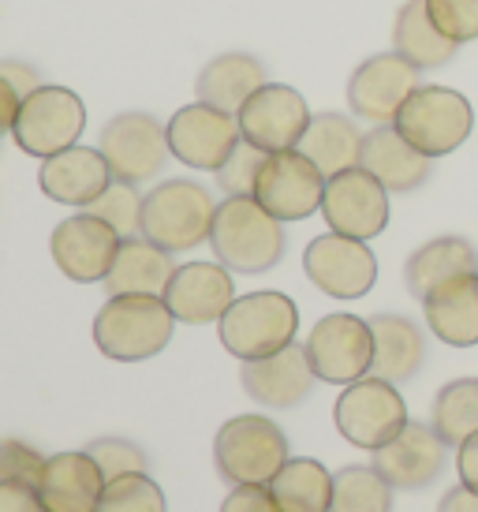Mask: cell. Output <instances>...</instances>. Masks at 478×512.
<instances>
[{"label": "cell", "mask_w": 478, "mask_h": 512, "mask_svg": "<svg viewBox=\"0 0 478 512\" xmlns=\"http://www.w3.org/2000/svg\"><path fill=\"white\" fill-rule=\"evenodd\" d=\"M172 326L176 318L161 296H109L94 318V344L116 363H139L172 341Z\"/></svg>", "instance_id": "2"}, {"label": "cell", "mask_w": 478, "mask_h": 512, "mask_svg": "<svg viewBox=\"0 0 478 512\" xmlns=\"http://www.w3.org/2000/svg\"><path fill=\"white\" fill-rule=\"evenodd\" d=\"M0 512H45L38 486L30 483H0Z\"/></svg>", "instance_id": "41"}, {"label": "cell", "mask_w": 478, "mask_h": 512, "mask_svg": "<svg viewBox=\"0 0 478 512\" xmlns=\"http://www.w3.org/2000/svg\"><path fill=\"white\" fill-rule=\"evenodd\" d=\"M426 326L449 348H475L478 344V273H460L437 285L422 299Z\"/></svg>", "instance_id": "24"}, {"label": "cell", "mask_w": 478, "mask_h": 512, "mask_svg": "<svg viewBox=\"0 0 478 512\" xmlns=\"http://www.w3.org/2000/svg\"><path fill=\"white\" fill-rule=\"evenodd\" d=\"M98 512H165V494L161 486L142 475V471H131V475H116L105 483L98 501Z\"/></svg>", "instance_id": "34"}, {"label": "cell", "mask_w": 478, "mask_h": 512, "mask_svg": "<svg viewBox=\"0 0 478 512\" xmlns=\"http://www.w3.org/2000/svg\"><path fill=\"white\" fill-rule=\"evenodd\" d=\"M460 273H478V251L464 236H437L422 243L404 266V285L415 299H426L437 285Z\"/></svg>", "instance_id": "27"}, {"label": "cell", "mask_w": 478, "mask_h": 512, "mask_svg": "<svg viewBox=\"0 0 478 512\" xmlns=\"http://www.w3.org/2000/svg\"><path fill=\"white\" fill-rule=\"evenodd\" d=\"M303 348L318 382L329 385H352L374 367V329L355 314H325Z\"/></svg>", "instance_id": "9"}, {"label": "cell", "mask_w": 478, "mask_h": 512, "mask_svg": "<svg viewBox=\"0 0 478 512\" xmlns=\"http://www.w3.org/2000/svg\"><path fill=\"white\" fill-rule=\"evenodd\" d=\"M284 221L269 214L254 195H228L217 202L210 247L232 273H266L284 255Z\"/></svg>", "instance_id": "1"}, {"label": "cell", "mask_w": 478, "mask_h": 512, "mask_svg": "<svg viewBox=\"0 0 478 512\" xmlns=\"http://www.w3.org/2000/svg\"><path fill=\"white\" fill-rule=\"evenodd\" d=\"M101 154L109 161L116 180L142 184L154 172H161L169 150V131L157 124L150 113H120L101 131Z\"/></svg>", "instance_id": "15"}, {"label": "cell", "mask_w": 478, "mask_h": 512, "mask_svg": "<svg viewBox=\"0 0 478 512\" xmlns=\"http://www.w3.org/2000/svg\"><path fill=\"white\" fill-rule=\"evenodd\" d=\"M266 86V68L258 64L254 57L247 53H225V57L210 60L202 75H198V101H206V105H217V109H225V113H239L247 98H251L254 90H262Z\"/></svg>", "instance_id": "28"}, {"label": "cell", "mask_w": 478, "mask_h": 512, "mask_svg": "<svg viewBox=\"0 0 478 512\" xmlns=\"http://www.w3.org/2000/svg\"><path fill=\"white\" fill-rule=\"evenodd\" d=\"M221 344L243 363L266 359L296 344L299 311L284 292H251L239 296L225 314H221Z\"/></svg>", "instance_id": "3"}, {"label": "cell", "mask_w": 478, "mask_h": 512, "mask_svg": "<svg viewBox=\"0 0 478 512\" xmlns=\"http://www.w3.org/2000/svg\"><path fill=\"white\" fill-rule=\"evenodd\" d=\"M86 453L98 460L105 483H109V479H116V475H131V471L146 468V456H142V449H135V445H131V441H124V438H101V441H94Z\"/></svg>", "instance_id": "39"}, {"label": "cell", "mask_w": 478, "mask_h": 512, "mask_svg": "<svg viewBox=\"0 0 478 512\" xmlns=\"http://www.w3.org/2000/svg\"><path fill=\"white\" fill-rule=\"evenodd\" d=\"M303 270L325 296L333 299H359L378 281V258L366 247V240H352L340 232H325L307 243Z\"/></svg>", "instance_id": "12"}, {"label": "cell", "mask_w": 478, "mask_h": 512, "mask_svg": "<svg viewBox=\"0 0 478 512\" xmlns=\"http://www.w3.org/2000/svg\"><path fill=\"white\" fill-rule=\"evenodd\" d=\"M441 34H449L456 45L478 38V0H426Z\"/></svg>", "instance_id": "37"}, {"label": "cell", "mask_w": 478, "mask_h": 512, "mask_svg": "<svg viewBox=\"0 0 478 512\" xmlns=\"http://www.w3.org/2000/svg\"><path fill=\"white\" fill-rule=\"evenodd\" d=\"M45 456L19 438H0V483H38Z\"/></svg>", "instance_id": "38"}, {"label": "cell", "mask_w": 478, "mask_h": 512, "mask_svg": "<svg viewBox=\"0 0 478 512\" xmlns=\"http://www.w3.org/2000/svg\"><path fill=\"white\" fill-rule=\"evenodd\" d=\"M456 475L464 486L478 490V434H471L464 445H456Z\"/></svg>", "instance_id": "43"}, {"label": "cell", "mask_w": 478, "mask_h": 512, "mask_svg": "<svg viewBox=\"0 0 478 512\" xmlns=\"http://www.w3.org/2000/svg\"><path fill=\"white\" fill-rule=\"evenodd\" d=\"M90 214H98L101 221L120 232V236H135L142 232V199L135 195V184H124V180H113V184L101 191L98 199L86 206Z\"/></svg>", "instance_id": "35"}, {"label": "cell", "mask_w": 478, "mask_h": 512, "mask_svg": "<svg viewBox=\"0 0 478 512\" xmlns=\"http://www.w3.org/2000/svg\"><path fill=\"white\" fill-rule=\"evenodd\" d=\"M396 131L426 157H445L467 143L475 128L471 101L449 86H419L396 113Z\"/></svg>", "instance_id": "6"}, {"label": "cell", "mask_w": 478, "mask_h": 512, "mask_svg": "<svg viewBox=\"0 0 478 512\" xmlns=\"http://www.w3.org/2000/svg\"><path fill=\"white\" fill-rule=\"evenodd\" d=\"M165 131H169L172 157H180L183 165H191V169H206V172L221 169L228 161V154L243 139L236 113H225V109L206 105V101H195V105L180 109L165 124Z\"/></svg>", "instance_id": "14"}, {"label": "cell", "mask_w": 478, "mask_h": 512, "mask_svg": "<svg viewBox=\"0 0 478 512\" xmlns=\"http://www.w3.org/2000/svg\"><path fill=\"white\" fill-rule=\"evenodd\" d=\"M430 423L445 445H464L471 434H478V378H456L441 385L430 408Z\"/></svg>", "instance_id": "33"}, {"label": "cell", "mask_w": 478, "mask_h": 512, "mask_svg": "<svg viewBox=\"0 0 478 512\" xmlns=\"http://www.w3.org/2000/svg\"><path fill=\"white\" fill-rule=\"evenodd\" d=\"M370 329H374V367H370V374L393 385L411 382L422 367V356H426V341H422L419 326L400 318V314H374Z\"/></svg>", "instance_id": "26"}, {"label": "cell", "mask_w": 478, "mask_h": 512, "mask_svg": "<svg viewBox=\"0 0 478 512\" xmlns=\"http://www.w3.org/2000/svg\"><path fill=\"white\" fill-rule=\"evenodd\" d=\"M419 90V68L400 53H378L355 68L348 83V105L355 116L374 124H393L400 105Z\"/></svg>", "instance_id": "17"}, {"label": "cell", "mask_w": 478, "mask_h": 512, "mask_svg": "<svg viewBox=\"0 0 478 512\" xmlns=\"http://www.w3.org/2000/svg\"><path fill=\"white\" fill-rule=\"evenodd\" d=\"M120 232H116L109 221H101L98 214H75L68 221H60L53 228V262L60 266L64 277L79 281V285H94V281H105L109 270H113V258L120 251Z\"/></svg>", "instance_id": "16"}, {"label": "cell", "mask_w": 478, "mask_h": 512, "mask_svg": "<svg viewBox=\"0 0 478 512\" xmlns=\"http://www.w3.org/2000/svg\"><path fill=\"white\" fill-rule=\"evenodd\" d=\"M213 214H217V206L202 184L165 180L142 199V236L165 247L169 255L191 251L202 240H210Z\"/></svg>", "instance_id": "4"}, {"label": "cell", "mask_w": 478, "mask_h": 512, "mask_svg": "<svg viewBox=\"0 0 478 512\" xmlns=\"http://www.w3.org/2000/svg\"><path fill=\"white\" fill-rule=\"evenodd\" d=\"M116 176L109 169V161L101 150H90V146H68L60 154L45 157L42 172H38V184L53 202L60 206H90L98 199L105 187L113 184Z\"/></svg>", "instance_id": "21"}, {"label": "cell", "mask_w": 478, "mask_h": 512, "mask_svg": "<svg viewBox=\"0 0 478 512\" xmlns=\"http://www.w3.org/2000/svg\"><path fill=\"white\" fill-rule=\"evenodd\" d=\"M325 180L329 176L299 150L266 154L258 184H254V199L262 202L277 221H303L314 210H322Z\"/></svg>", "instance_id": "11"}, {"label": "cell", "mask_w": 478, "mask_h": 512, "mask_svg": "<svg viewBox=\"0 0 478 512\" xmlns=\"http://www.w3.org/2000/svg\"><path fill=\"white\" fill-rule=\"evenodd\" d=\"M299 154L310 157L325 176H337V172L359 165V150H363V135L355 128L348 116L340 113H318L310 116L307 131L296 146Z\"/></svg>", "instance_id": "30"}, {"label": "cell", "mask_w": 478, "mask_h": 512, "mask_svg": "<svg viewBox=\"0 0 478 512\" xmlns=\"http://www.w3.org/2000/svg\"><path fill=\"white\" fill-rule=\"evenodd\" d=\"M27 94H19L15 83L8 79V72H0V135L15 128V116H19V105H23Z\"/></svg>", "instance_id": "42"}, {"label": "cell", "mask_w": 478, "mask_h": 512, "mask_svg": "<svg viewBox=\"0 0 478 512\" xmlns=\"http://www.w3.org/2000/svg\"><path fill=\"white\" fill-rule=\"evenodd\" d=\"M221 512H281L269 486H232Z\"/></svg>", "instance_id": "40"}, {"label": "cell", "mask_w": 478, "mask_h": 512, "mask_svg": "<svg viewBox=\"0 0 478 512\" xmlns=\"http://www.w3.org/2000/svg\"><path fill=\"white\" fill-rule=\"evenodd\" d=\"M239 382L247 389V397L266 404V408H296L299 400L310 397V389L318 382V374L310 367L307 348L288 344L281 352L266 359H251L243 363Z\"/></svg>", "instance_id": "20"}, {"label": "cell", "mask_w": 478, "mask_h": 512, "mask_svg": "<svg viewBox=\"0 0 478 512\" xmlns=\"http://www.w3.org/2000/svg\"><path fill=\"white\" fill-rule=\"evenodd\" d=\"M445 456H449V445L434 430V423H411L408 419V427L374 453V468L393 483V490L415 494V490H426L441 479Z\"/></svg>", "instance_id": "18"}, {"label": "cell", "mask_w": 478, "mask_h": 512, "mask_svg": "<svg viewBox=\"0 0 478 512\" xmlns=\"http://www.w3.org/2000/svg\"><path fill=\"white\" fill-rule=\"evenodd\" d=\"M359 165H363L385 191H415L426 184L434 157H426L419 146H411L396 124H378L374 131L363 135V150H359Z\"/></svg>", "instance_id": "23"}, {"label": "cell", "mask_w": 478, "mask_h": 512, "mask_svg": "<svg viewBox=\"0 0 478 512\" xmlns=\"http://www.w3.org/2000/svg\"><path fill=\"white\" fill-rule=\"evenodd\" d=\"M213 460L232 486H269L288 460V438L266 415H236L217 430Z\"/></svg>", "instance_id": "5"}, {"label": "cell", "mask_w": 478, "mask_h": 512, "mask_svg": "<svg viewBox=\"0 0 478 512\" xmlns=\"http://www.w3.org/2000/svg\"><path fill=\"white\" fill-rule=\"evenodd\" d=\"M172 273L176 266L165 247L150 243L146 236H127L120 240L105 288H109V296H165Z\"/></svg>", "instance_id": "25"}, {"label": "cell", "mask_w": 478, "mask_h": 512, "mask_svg": "<svg viewBox=\"0 0 478 512\" xmlns=\"http://www.w3.org/2000/svg\"><path fill=\"white\" fill-rule=\"evenodd\" d=\"M239 135L254 143L266 154H281V150H296L303 131L310 124V109L303 94L284 83H266L254 90L247 105L236 113Z\"/></svg>", "instance_id": "13"}, {"label": "cell", "mask_w": 478, "mask_h": 512, "mask_svg": "<svg viewBox=\"0 0 478 512\" xmlns=\"http://www.w3.org/2000/svg\"><path fill=\"white\" fill-rule=\"evenodd\" d=\"M161 299L169 303L176 322L206 326V322H221V314L236 303V285L221 262H187L172 273Z\"/></svg>", "instance_id": "19"}, {"label": "cell", "mask_w": 478, "mask_h": 512, "mask_svg": "<svg viewBox=\"0 0 478 512\" xmlns=\"http://www.w3.org/2000/svg\"><path fill=\"white\" fill-rule=\"evenodd\" d=\"M333 423L355 449L378 453L381 445H389L400 430L408 427V404H404L393 382L366 374L359 382L344 385L337 408H333Z\"/></svg>", "instance_id": "7"}, {"label": "cell", "mask_w": 478, "mask_h": 512, "mask_svg": "<svg viewBox=\"0 0 478 512\" xmlns=\"http://www.w3.org/2000/svg\"><path fill=\"white\" fill-rule=\"evenodd\" d=\"M34 486L45 512H98L105 475L90 453H57L45 460Z\"/></svg>", "instance_id": "22"}, {"label": "cell", "mask_w": 478, "mask_h": 512, "mask_svg": "<svg viewBox=\"0 0 478 512\" xmlns=\"http://www.w3.org/2000/svg\"><path fill=\"white\" fill-rule=\"evenodd\" d=\"M86 128L83 98L68 86H34L15 116V143L30 157H53L79 143Z\"/></svg>", "instance_id": "8"}, {"label": "cell", "mask_w": 478, "mask_h": 512, "mask_svg": "<svg viewBox=\"0 0 478 512\" xmlns=\"http://www.w3.org/2000/svg\"><path fill=\"white\" fill-rule=\"evenodd\" d=\"M393 45L404 60H411L415 68H441L449 64L452 53L460 45L452 42L449 34H441V27L434 23V15L426 8V0H408L393 23Z\"/></svg>", "instance_id": "29"}, {"label": "cell", "mask_w": 478, "mask_h": 512, "mask_svg": "<svg viewBox=\"0 0 478 512\" xmlns=\"http://www.w3.org/2000/svg\"><path fill=\"white\" fill-rule=\"evenodd\" d=\"M322 217L329 232L352 236V240H374L389 225V191L363 165H352L325 180Z\"/></svg>", "instance_id": "10"}, {"label": "cell", "mask_w": 478, "mask_h": 512, "mask_svg": "<svg viewBox=\"0 0 478 512\" xmlns=\"http://www.w3.org/2000/svg\"><path fill=\"white\" fill-rule=\"evenodd\" d=\"M437 512H478V490H471V486H452L449 494L441 498V505H437Z\"/></svg>", "instance_id": "44"}, {"label": "cell", "mask_w": 478, "mask_h": 512, "mask_svg": "<svg viewBox=\"0 0 478 512\" xmlns=\"http://www.w3.org/2000/svg\"><path fill=\"white\" fill-rule=\"evenodd\" d=\"M329 512H393V483L374 464H352L333 475Z\"/></svg>", "instance_id": "32"}, {"label": "cell", "mask_w": 478, "mask_h": 512, "mask_svg": "<svg viewBox=\"0 0 478 512\" xmlns=\"http://www.w3.org/2000/svg\"><path fill=\"white\" fill-rule=\"evenodd\" d=\"M269 494L281 512H329L333 501V475L310 456H288L284 468L269 479Z\"/></svg>", "instance_id": "31"}, {"label": "cell", "mask_w": 478, "mask_h": 512, "mask_svg": "<svg viewBox=\"0 0 478 512\" xmlns=\"http://www.w3.org/2000/svg\"><path fill=\"white\" fill-rule=\"evenodd\" d=\"M262 161H266V150H258L254 143L239 139V146L228 154L225 165L217 169V184L225 187V195H254Z\"/></svg>", "instance_id": "36"}]
</instances>
